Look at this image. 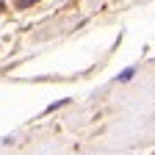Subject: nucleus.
<instances>
[{
    "label": "nucleus",
    "instance_id": "nucleus-1",
    "mask_svg": "<svg viewBox=\"0 0 155 155\" xmlns=\"http://www.w3.org/2000/svg\"><path fill=\"white\" fill-rule=\"evenodd\" d=\"M133 75H136V67H127V69H122L119 75H116V83H127Z\"/></svg>",
    "mask_w": 155,
    "mask_h": 155
},
{
    "label": "nucleus",
    "instance_id": "nucleus-2",
    "mask_svg": "<svg viewBox=\"0 0 155 155\" xmlns=\"http://www.w3.org/2000/svg\"><path fill=\"white\" fill-rule=\"evenodd\" d=\"M69 103V97H64V100H58V103H50L47 108H45V114H53V111H58V108H64Z\"/></svg>",
    "mask_w": 155,
    "mask_h": 155
}]
</instances>
